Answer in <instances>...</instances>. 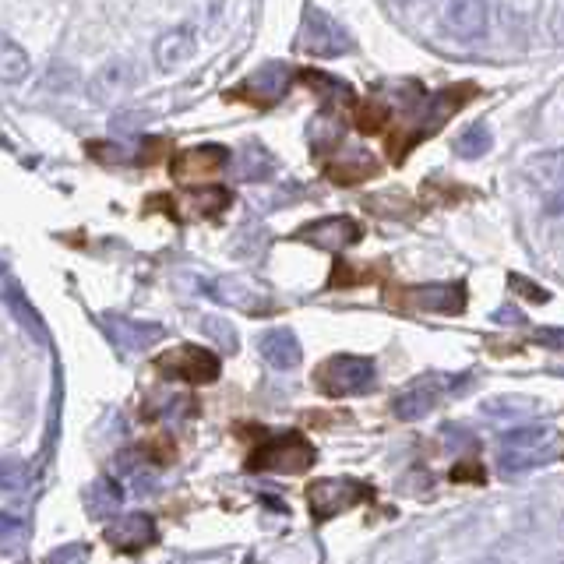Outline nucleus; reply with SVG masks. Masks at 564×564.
Instances as JSON below:
<instances>
[{"mask_svg": "<svg viewBox=\"0 0 564 564\" xmlns=\"http://www.w3.org/2000/svg\"><path fill=\"white\" fill-rule=\"evenodd\" d=\"M290 78H293L290 67L282 64V60H268V64H261L251 78L240 82V89L233 92V99H244V103H254V106H272L286 96Z\"/></svg>", "mask_w": 564, "mask_h": 564, "instance_id": "obj_10", "label": "nucleus"}, {"mask_svg": "<svg viewBox=\"0 0 564 564\" xmlns=\"http://www.w3.org/2000/svg\"><path fill=\"white\" fill-rule=\"evenodd\" d=\"M106 543L120 554H138L149 543H156V522L145 512L131 515H113V522L106 526Z\"/></svg>", "mask_w": 564, "mask_h": 564, "instance_id": "obj_14", "label": "nucleus"}, {"mask_svg": "<svg viewBox=\"0 0 564 564\" xmlns=\"http://www.w3.org/2000/svg\"><path fill=\"white\" fill-rule=\"evenodd\" d=\"M156 371L166 374V378L187 381V385H212L219 378V371H223V364H219V357L212 349L184 342V346H173L166 353H159Z\"/></svg>", "mask_w": 564, "mask_h": 564, "instance_id": "obj_4", "label": "nucleus"}, {"mask_svg": "<svg viewBox=\"0 0 564 564\" xmlns=\"http://www.w3.org/2000/svg\"><path fill=\"white\" fill-rule=\"evenodd\" d=\"M441 22H445V29L452 32L455 39L473 43V39H480L483 32H487L490 11L483 0H445V4H441Z\"/></svg>", "mask_w": 564, "mask_h": 564, "instance_id": "obj_15", "label": "nucleus"}, {"mask_svg": "<svg viewBox=\"0 0 564 564\" xmlns=\"http://www.w3.org/2000/svg\"><path fill=\"white\" fill-rule=\"evenodd\" d=\"M300 46H304V53H311V57H342V53L349 50V36L332 15L314 8V11H307Z\"/></svg>", "mask_w": 564, "mask_h": 564, "instance_id": "obj_11", "label": "nucleus"}, {"mask_svg": "<svg viewBox=\"0 0 564 564\" xmlns=\"http://www.w3.org/2000/svg\"><path fill=\"white\" fill-rule=\"evenodd\" d=\"M402 4H413V0H402Z\"/></svg>", "mask_w": 564, "mask_h": 564, "instance_id": "obj_37", "label": "nucleus"}, {"mask_svg": "<svg viewBox=\"0 0 564 564\" xmlns=\"http://www.w3.org/2000/svg\"><path fill=\"white\" fill-rule=\"evenodd\" d=\"M543 216L550 219V223L557 226V230L564 233V191H557V194H550L547 201H543Z\"/></svg>", "mask_w": 564, "mask_h": 564, "instance_id": "obj_31", "label": "nucleus"}, {"mask_svg": "<svg viewBox=\"0 0 564 564\" xmlns=\"http://www.w3.org/2000/svg\"><path fill=\"white\" fill-rule=\"evenodd\" d=\"M367 498H374V490L360 480H349V476H328V480H318L307 487V505H311L314 519L321 522L357 508Z\"/></svg>", "mask_w": 564, "mask_h": 564, "instance_id": "obj_5", "label": "nucleus"}, {"mask_svg": "<svg viewBox=\"0 0 564 564\" xmlns=\"http://www.w3.org/2000/svg\"><path fill=\"white\" fill-rule=\"evenodd\" d=\"M360 237H364V230H360L357 219H349V216H325L297 230V240H304V244H311V247H321V251H346V247H353Z\"/></svg>", "mask_w": 564, "mask_h": 564, "instance_id": "obj_12", "label": "nucleus"}, {"mask_svg": "<svg viewBox=\"0 0 564 564\" xmlns=\"http://www.w3.org/2000/svg\"><path fill=\"white\" fill-rule=\"evenodd\" d=\"M536 402L533 399H522V395H515V399H487L483 402V413L490 416H526L533 413Z\"/></svg>", "mask_w": 564, "mask_h": 564, "instance_id": "obj_29", "label": "nucleus"}, {"mask_svg": "<svg viewBox=\"0 0 564 564\" xmlns=\"http://www.w3.org/2000/svg\"><path fill=\"white\" fill-rule=\"evenodd\" d=\"M473 85H448V89L434 92L431 99H423V106H416L413 117H416V131H413V141L416 138H427V134H434L441 124H445L448 117H452L455 110H462V106L473 99Z\"/></svg>", "mask_w": 564, "mask_h": 564, "instance_id": "obj_9", "label": "nucleus"}, {"mask_svg": "<svg viewBox=\"0 0 564 564\" xmlns=\"http://www.w3.org/2000/svg\"><path fill=\"white\" fill-rule=\"evenodd\" d=\"M99 321H103L106 335H110L124 353H141V349H149L152 342H159L166 335V328L156 325V321H138V318H127V314H113V311H106Z\"/></svg>", "mask_w": 564, "mask_h": 564, "instance_id": "obj_13", "label": "nucleus"}, {"mask_svg": "<svg viewBox=\"0 0 564 564\" xmlns=\"http://www.w3.org/2000/svg\"><path fill=\"white\" fill-rule=\"evenodd\" d=\"M201 293H208L212 300L219 304L233 307V311H244V314H265L272 311V300L254 286L251 279H240V275H223V279H205L201 282Z\"/></svg>", "mask_w": 564, "mask_h": 564, "instance_id": "obj_8", "label": "nucleus"}, {"mask_svg": "<svg viewBox=\"0 0 564 564\" xmlns=\"http://www.w3.org/2000/svg\"><path fill=\"white\" fill-rule=\"evenodd\" d=\"M550 438H554V431H550L547 423H529V427L508 431L498 448V473L505 476V480H512V476H522V473H529V469H536L547 459Z\"/></svg>", "mask_w": 564, "mask_h": 564, "instance_id": "obj_1", "label": "nucleus"}, {"mask_svg": "<svg viewBox=\"0 0 564 564\" xmlns=\"http://www.w3.org/2000/svg\"><path fill=\"white\" fill-rule=\"evenodd\" d=\"M325 173L335 184H360V180H367L371 173H378V159L367 149H360V145H346V149H339V156L328 159Z\"/></svg>", "mask_w": 564, "mask_h": 564, "instance_id": "obj_18", "label": "nucleus"}, {"mask_svg": "<svg viewBox=\"0 0 564 564\" xmlns=\"http://www.w3.org/2000/svg\"><path fill=\"white\" fill-rule=\"evenodd\" d=\"M275 159L268 156L261 145H244V152L237 156V170H240V180H265L268 173H272Z\"/></svg>", "mask_w": 564, "mask_h": 564, "instance_id": "obj_25", "label": "nucleus"}, {"mask_svg": "<svg viewBox=\"0 0 564 564\" xmlns=\"http://www.w3.org/2000/svg\"><path fill=\"white\" fill-rule=\"evenodd\" d=\"M462 385H466V378H452V374H423V378H416L413 385L402 388V392L395 395L392 413L406 423L423 420V416L445 399V392H455V388H462Z\"/></svg>", "mask_w": 564, "mask_h": 564, "instance_id": "obj_6", "label": "nucleus"}, {"mask_svg": "<svg viewBox=\"0 0 564 564\" xmlns=\"http://www.w3.org/2000/svg\"><path fill=\"white\" fill-rule=\"evenodd\" d=\"M230 163V149L226 145H194L173 156L170 173L177 180H191V177H205V173H219Z\"/></svg>", "mask_w": 564, "mask_h": 564, "instance_id": "obj_17", "label": "nucleus"}, {"mask_svg": "<svg viewBox=\"0 0 564 564\" xmlns=\"http://www.w3.org/2000/svg\"><path fill=\"white\" fill-rule=\"evenodd\" d=\"M508 282H512V290H515V293L529 297V300H533V304H547V290H536V286L526 279V275H512V279H508Z\"/></svg>", "mask_w": 564, "mask_h": 564, "instance_id": "obj_32", "label": "nucleus"}, {"mask_svg": "<svg viewBox=\"0 0 564 564\" xmlns=\"http://www.w3.org/2000/svg\"><path fill=\"white\" fill-rule=\"evenodd\" d=\"M194 50H198V39H194V32L187 29V25H180V29H170L159 36L156 64L163 67V71H177V67H184L187 60L194 57Z\"/></svg>", "mask_w": 564, "mask_h": 564, "instance_id": "obj_20", "label": "nucleus"}, {"mask_svg": "<svg viewBox=\"0 0 564 564\" xmlns=\"http://www.w3.org/2000/svg\"><path fill=\"white\" fill-rule=\"evenodd\" d=\"M399 304L416 314H462L466 286L462 282H423V286L402 290Z\"/></svg>", "mask_w": 564, "mask_h": 564, "instance_id": "obj_7", "label": "nucleus"}, {"mask_svg": "<svg viewBox=\"0 0 564 564\" xmlns=\"http://www.w3.org/2000/svg\"><path fill=\"white\" fill-rule=\"evenodd\" d=\"M314 466V445L304 434L290 431L279 438L265 441L261 448H254V455L247 459V469L254 473H307Z\"/></svg>", "mask_w": 564, "mask_h": 564, "instance_id": "obj_3", "label": "nucleus"}, {"mask_svg": "<svg viewBox=\"0 0 564 564\" xmlns=\"http://www.w3.org/2000/svg\"><path fill=\"white\" fill-rule=\"evenodd\" d=\"M201 332H205L212 342H219V346H223L226 353H237V346H240V335H237V328H233L226 318H219V314H212V318H205V321H201Z\"/></svg>", "mask_w": 564, "mask_h": 564, "instance_id": "obj_28", "label": "nucleus"}, {"mask_svg": "<svg viewBox=\"0 0 564 564\" xmlns=\"http://www.w3.org/2000/svg\"><path fill=\"white\" fill-rule=\"evenodd\" d=\"M378 378V367L367 357H353V353H339L328 357L325 364L314 371V388L328 399H342V395L367 392Z\"/></svg>", "mask_w": 564, "mask_h": 564, "instance_id": "obj_2", "label": "nucleus"}, {"mask_svg": "<svg viewBox=\"0 0 564 564\" xmlns=\"http://www.w3.org/2000/svg\"><path fill=\"white\" fill-rule=\"evenodd\" d=\"M536 342L547 349H564V328H540V332H536Z\"/></svg>", "mask_w": 564, "mask_h": 564, "instance_id": "obj_33", "label": "nucleus"}, {"mask_svg": "<svg viewBox=\"0 0 564 564\" xmlns=\"http://www.w3.org/2000/svg\"><path fill=\"white\" fill-rule=\"evenodd\" d=\"M561 43H564V22H561Z\"/></svg>", "mask_w": 564, "mask_h": 564, "instance_id": "obj_36", "label": "nucleus"}, {"mask_svg": "<svg viewBox=\"0 0 564 564\" xmlns=\"http://www.w3.org/2000/svg\"><path fill=\"white\" fill-rule=\"evenodd\" d=\"M131 85H134V67L127 60H110V64H103L96 71V78L89 82V92L92 99L106 103V99H117L124 92H131Z\"/></svg>", "mask_w": 564, "mask_h": 564, "instance_id": "obj_21", "label": "nucleus"}, {"mask_svg": "<svg viewBox=\"0 0 564 564\" xmlns=\"http://www.w3.org/2000/svg\"><path fill=\"white\" fill-rule=\"evenodd\" d=\"M526 173L536 184H561L564 180V149H547L526 163Z\"/></svg>", "mask_w": 564, "mask_h": 564, "instance_id": "obj_24", "label": "nucleus"}, {"mask_svg": "<svg viewBox=\"0 0 564 564\" xmlns=\"http://www.w3.org/2000/svg\"><path fill=\"white\" fill-rule=\"evenodd\" d=\"M120 505H124V487H120V480H113V476H99V480H92L89 490H85V512H89L92 519H113V515L120 512Z\"/></svg>", "mask_w": 564, "mask_h": 564, "instance_id": "obj_22", "label": "nucleus"}, {"mask_svg": "<svg viewBox=\"0 0 564 564\" xmlns=\"http://www.w3.org/2000/svg\"><path fill=\"white\" fill-rule=\"evenodd\" d=\"M29 483V466L22 459H0V490H22Z\"/></svg>", "mask_w": 564, "mask_h": 564, "instance_id": "obj_30", "label": "nucleus"}, {"mask_svg": "<svg viewBox=\"0 0 564 564\" xmlns=\"http://www.w3.org/2000/svg\"><path fill=\"white\" fill-rule=\"evenodd\" d=\"M29 53L8 36V32L0 29V82H25L29 78Z\"/></svg>", "mask_w": 564, "mask_h": 564, "instance_id": "obj_23", "label": "nucleus"}, {"mask_svg": "<svg viewBox=\"0 0 564 564\" xmlns=\"http://www.w3.org/2000/svg\"><path fill=\"white\" fill-rule=\"evenodd\" d=\"M82 557H89V547H85V543H75V547L53 550L46 561H82Z\"/></svg>", "mask_w": 564, "mask_h": 564, "instance_id": "obj_34", "label": "nucleus"}, {"mask_svg": "<svg viewBox=\"0 0 564 564\" xmlns=\"http://www.w3.org/2000/svg\"><path fill=\"white\" fill-rule=\"evenodd\" d=\"M494 321H498V325H526V314H522L519 307H498Z\"/></svg>", "mask_w": 564, "mask_h": 564, "instance_id": "obj_35", "label": "nucleus"}, {"mask_svg": "<svg viewBox=\"0 0 564 564\" xmlns=\"http://www.w3.org/2000/svg\"><path fill=\"white\" fill-rule=\"evenodd\" d=\"M25 533H29V522H25V515L18 512H0V550H18L25 540Z\"/></svg>", "mask_w": 564, "mask_h": 564, "instance_id": "obj_27", "label": "nucleus"}, {"mask_svg": "<svg viewBox=\"0 0 564 564\" xmlns=\"http://www.w3.org/2000/svg\"><path fill=\"white\" fill-rule=\"evenodd\" d=\"M170 212L180 223H194V219H216L230 208V191L226 187H198V191H187L180 198H170Z\"/></svg>", "mask_w": 564, "mask_h": 564, "instance_id": "obj_16", "label": "nucleus"}, {"mask_svg": "<svg viewBox=\"0 0 564 564\" xmlns=\"http://www.w3.org/2000/svg\"><path fill=\"white\" fill-rule=\"evenodd\" d=\"M258 349H261V357H265V364H272L275 371H293V367L300 364V357H304V349H300L297 335H293L290 328H272V332H265Z\"/></svg>", "mask_w": 564, "mask_h": 564, "instance_id": "obj_19", "label": "nucleus"}, {"mask_svg": "<svg viewBox=\"0 0 564 564\" xmlns=\"http://www.w3.org/2000/svg\"><path fill=\"white\" fill-rule=\"evenodd\" d=\"M490 127L487 124H473V127H466V131L455 138V156L459 159H480V156H487L490 152Z\"/></svg>", "mask_w": 564, "mask_h": 564, "instance_id": "obj_26", "label": "nucleus"}]
</instances>
